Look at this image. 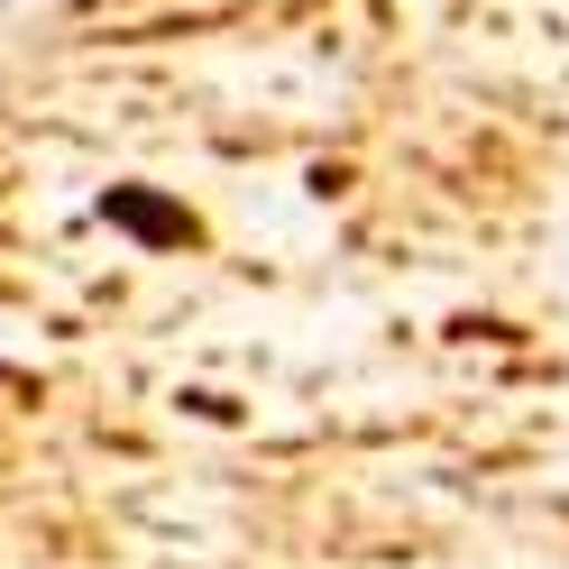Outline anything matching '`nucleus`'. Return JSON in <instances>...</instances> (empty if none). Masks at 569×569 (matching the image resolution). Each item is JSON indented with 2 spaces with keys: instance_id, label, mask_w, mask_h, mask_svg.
<instances>
[{
  "instance_id": "nucleus-1",
  "label": "nucleus",
  "mask_w": 569,
  "mask_h": 569,
  "mask_svg": "<svg viewBox=\"0 0 569 569\" xmlns=\"http://www.w3.org/2000/svg\"><path fill=\"white\" fill-rule=\"evenodd\" d=\"M101 221H111L129 248H148V258H174V248H202L211 230H202V211L193 202H174V193H157V184H101Z\"/></svg>"
}]
</instances>
